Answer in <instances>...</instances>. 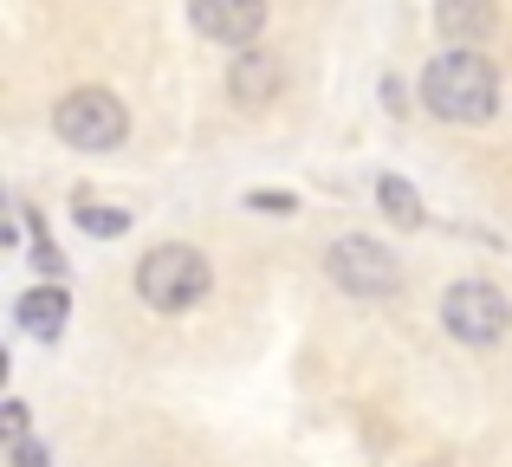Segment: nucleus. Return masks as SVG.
I'll list each match as a JSON object with an SVG mask.
<instances>
[{"label": "nucleus", "instance_id": "ddd939ff", "mask_svg": "<svg viewBox=\"0 0 512 467\" xmlns=\"http://www.w3.org/2000/svg\"><path fill=\"white\" fill-rule=\"evenodd\" d=\"M13 467H52V455L33 442V435H26V442H13Z\"/></svg>", "mask_w": 512, "mask_h": 467}, {"label": "nucleus", "instance_id": "f03ea898", "mask_svg": "<svg viewBox=\"0 0 512 467\" xmlns=\"http://www.w3.org/2000/svg\"><path fill=\"white\" fill-rule=\"evenodd\" d=\"M208 260H201L195 247H182V240H169V247L143 253L137 266V292L143 305H156V312H188L195 299H208Z\"/></svg>", "mask_w": 512, "mask_h": 467}, {"label": "nucleus", "instance_id": "f8f14e48", "mask_svg": "<svg viewBox=\"0 0 512 467\" xmlns=\"http://www.w3.org/2000/svg\"><path fill=\"white\" fill-rule=\"evenodd\" d=\"M247 208H260V215H292L299 202H292V195H279V189H253V195H247Z\"/></svg>", "mask_w": 512, "mask_h": 467}, {"label": "nucleus", "instance_id": "2eb2a0df", "mask_svg": "<svg viewBox=\"0 0 512 467\" xmlns=\"http://www.w3.org/2000/svg\"><path fill=\"white\" fill-rule=\"evenodd\" d=\"M0 416H7V442H26V403H7Z\"/></svg>", "mask_w": 512, "mask_h": 467}, {"label": "nucleus", "instance_id": "6e6552de", "mask_svg": "<svg viewBox=\"0 0 512 467\" xmlns=\"http://www.w3.org/2000/svg\"><path fill=\"white\" fill-rule=\"evenodd\" d=\"M65 312H72V299H65L59 286H33L20 299V331H26V338H39V344H52L65 331Z\"/></svg>", "mask_w": 512, "mask_h": 467}, {"label": "nucleus", "instance_id": "7ed1b4c3", "mask_svg": "<svg viewBox=\"0 0 512 467\" xmlns=\"http://www.w3.org/2000/svg\"><path fill=\"white\" fill-rule=\"evenodd\" d=\"M52 130H59L72 150H117L124 130H130V117H124V104H117L111 91L85 85V91H72V98L52 104Z\"/></svg>", "mask_w": 512, "mask_h": 467}, {"label": "nucleus", "instance_id": "9b49d317", "mask_svg": "<svg viewBox=\"0 0 512 467\" xmlns=\"http://www.w3.org/2000/svg\"><path fill=\"white\" fill-rule=\"evenodd\" d=\"M78 228L98 234V240H117V234H130V215L124 208H104V202H78Z\"/></svg>", "mask_w": 512, "mask_h": 467}, {"label": "nucleus", "instance_id": "f257e3e1", "mask_svg": "<svg viewBox=\"0 0 512 467\" xmlns=\"http://www.w3.org/2000/svg\"><path fill=\"white\" fill-rule=\"evenodd\" d=\"M422 104L435 117H448V124H487V117L500 111V78H493V65L480 59L474 46H454V52H441V59H428Z\"/></svg>", "mask_w": 512, "mask_h": 467}, {"label": "nucleus", "instance_id": "39448f33", "mask_svg": "<svg viewBox=\"0 0 512 467\" xmlns=\"http://www.w3.org/2000/svg\"><path fill=\"white\" fill-rule=\"evenodd\" d=\"M325 266H331V279H338L344 292H357V299H389V292L402 286L396 253L376 247V240H363V234H344L338 247H331Z\"/></svg>", "mask_w": 512, "mask_h": 467}, {"label": "nucleus", "instance_id": "423d86ee", "mask_svg": "<svg viewBox=\"0 0 512 467\" xmlns=\"http://www.w3.org/2000/svg\"><path fill=\"white\" fill-rule=\"evenodd\" d=\"M195 26L208 39H221V46H253L266 26V0H195Z\"/></svg>", "mask_w": 512, "mask_h": 467}, {"label": "nucleus", "instance_id": "4468645a", "mask_svg": "<svg viewBox=\"0 0 512 467\" xmlns=\"http://www.w3.org/2000/svg\"><path fill=\"white\" fill-rule=\"evenodd\" d=\"M33 266H39V273H52V279L65 273V260H59V247H52V240H39V247H33Z\"/></svg>", "mask_w": 512, "mask_h": 467}, {"label": "nucleus", "instance_id": "9d476101", "mask_svg": "<svg viewBox=\"0 0 512 467\" xmlns=\"http://www.w3.org/2000/svg\"><path fill=\"white\" fill-rule=\"evenodd\" d=\"M376 202H383V215L402 221V228H415V221H422V195H415L402 176H383V182H376Z\"/></svg>", "mask_w": 512, "mask_h": 467}, {"label": "nucleus", "instance_id": "0eeeda50", "mask_svg": "<svg viewBox=\"0 0 512 467\" xmlns=\"http://www.w3.org/2000/svg\"><path fill=\"white\" fill-rule=\"evenodd\" d=\"M279 85H286V65H279L273 52H240L234 72H227V91H234L240 104H273Z\"/></svg>", "mask_w": 512, "mask_h": 467}, {"label": "nucleus", "instance_id": "20e7f679", "mask_svg": "<svg viewBox=\"0 0 512 467\" xmlns=\"http://www.w3.org/2000/svg\"><path fill=\"white\" fill-rule=\"evenodd\" d=\"M441 325L454 331L461 344H500L506 325H512V305L500 286H487V279H461V286H448V299H441Z\"/></svg>", "mask_w": 512, "mask_h": 467}, {"label": "nucleus", "instance_id": "1a4fd4ad", "mask_svg": "<svg viewBox=\"0 0 512 467\" xmlns=\"http://www.w3.org/2000/svg\"><path fill=\"white\" fill-rule=\"evenodd\" d=\"M435 20L454 46H480V39L493 33V0H441Z\"/></svg>", "mask_w": 512, "mask_h": 467}]
</instances>
